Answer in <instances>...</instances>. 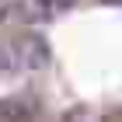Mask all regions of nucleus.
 Listing matches in <instances>:
<instances>
[{"mask_svg":"<svg viewBox=\"0 0 122 122\" xmlns=\"http://www.w3.org/2000/svg\"><path fill=\"white\" fill-rule=\"evenodd\" d=\"M10 52H14L18 66H25V70H42V66L49 63V56H52L49 42H46L42 35H35V31L14 38V42H10Z\"/></svg>","mask_w":122,"mask_h":122,"instance_id":"1","label":"nucleus"},{"mask_svg":"<svg viewBox=\"0 0 122 122\" xmlns=\"http://www.w3.org/2000/svg\"><path fill=\"white\" fill-rule=\"evenodd\" d=\"M49 0H14L0 10V21H14V25H35L49 14Z\"/></svg>","mask_w":122,"mask_h":122,"instance_id":"2","label":"nucleus"},{"mask_svg":"<svg viewBox=\"0 0 122 122\" xmlns=\"http://www.w3.org/2000/svg\"><path fill=\"white\" fill-rule=\"evenodd\" d=\"M49 7L52 10H70V7H77V0H49Z\"/></svg>","mask_w":122,"mask_h":122,"instance_id":"3","label":"nucleus"},{"mask_svg":"<svg viewBox=\"0 0 122 122\" xmlns=\"http://www.w3.org/2000/svg\"><path fill=\"white\" fill-rule=\"evenodd\" d=\"M101 4H122V0H101Z\"/></svg>","mask_w":122,"mask_h":122,"instance_id":"4","label":"nucleus"}]
</instances>
